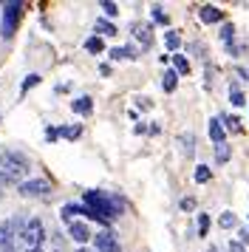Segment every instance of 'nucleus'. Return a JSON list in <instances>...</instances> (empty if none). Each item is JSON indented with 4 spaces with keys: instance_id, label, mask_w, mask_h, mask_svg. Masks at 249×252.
<instances>
[{
    "instance_id": "nucleus-1",
    "label": "nucleus",
    "mask_w": 249,
    "mask_h": 252,
    "mask_svg": "<svg viewBox=\"0 0 249 252\" xmlns=\"http://www.w3.org/2000/svg\"><path fill=\"white\" fill-rule=\"evenodd\" d=\"M82 207H88L91 213L99 218V224H111L124 213V198L116 193H108V190H85Z\"/></svg>"
},
{
    "instance_id": "nucleus-2",
    "label": "nucleus",
    "mask_w": 249,
    "mask_h": 252,
    "mask_svg": "<svg viewBox=\"0 0 249 252\" xmlns=\"http://www.w3.org/2000/svg\"><path fill=\"white\" fill-rule=\"evenodd\" d=\"M31 170V161L20 150H6L0 153V182L6 184H23Z\"/></svg>"
},
{
    "instance_id": "nucleus-3",
    "label": "nucleus",
    "mask_w": 249,
    "mask_h": 252,
    "mask_svg": "<svg viewBox=\"0 0 249 252\" xmlns=\"http://www.w3.org/2000/svg\"><path fill=\"white\" fill-rule=\"evenodd\" d=\"M23 14H26V3L23 0L3 3V14H0V34H3V40H11V37L17 34Z\"/></svg>"
},
{
    "instance_id": "nucleus-4",
    "label": "nucleus",
    "mask_w": 249,
    "mask_h": 252,
    "mask_svg": "<svg viewBox=\"0 0 249 252\" xmlns=\"http://www.w3.org/2000/svg\"><path fill=\"white\" fill-rule=\"evenodd\" d=\"M20 238H23V244H26V250H43L48 232H45L40 218H26V224H23V229H20Z\"/></svg>"
},
{
    "instance_id": "nucleus-5",
    "label": "nucleus",
    "mask_w": 249,
    "mask_h": 252,
    "mask_svg": "<svg viewBox=\"0 0 249 252\" xmlns=\"http://www.w3.org/2000/svg\"><path fill=\"white\" fill-rule=\"evenodd\" d=\"M51 190H54V184L48 179H26L23 184H17L20 198H45Z\"/></svg>"
},
{
    "instance_id": "nucleus-6",
    "label": "nucleus",
    "mask_w": 249,
    "mask_h": 252,
    "mask_svg": "<svg viewBox=\"0 0 249 252\" xmlns=\"http://www.w3.org/2000/svg\"><path fill=\"white\" fill-rule=\"evenodd\" d=\"M91 241H93V252H122V244L116 241V235H113L111 229L96 232Z\"/></svg>"
},
{
    "instance_id": "nucleus-7",
    "label": "nucleus",
    "mask_w": 249,
    "mask_h": 252,
    "mask_svg": "<svg viewBox=\"0 0 249 252\" xmlns=\"http://www.w3.org/2000/svg\"><path fill=\"white\" fill-rule=\"evenodd\" d=\"M68 235H71V241H77L79 247H82V244H88V241L93 238L91 227L85 224V221H79V218H74V221L68 224Z\"/></svg>"
},
{
    "instance_id": "nucleus-8",
    "label": "nucleus",
    "mask_w": 249,
    "mask_h": 252,
    "mask_svg": "<svg viewBox=\"0 0 249 252\" xmlns=\"http://www.w3.org/2000/svg\"><path fill=\"white\" fill-rule=\"evenodd\" d=\"M130 34L142 43V48L153 46V26H150V23H133V26H130Z\"/></svg>"
},
{
    "instance_id": "nucleus-9",
    "label": "nucleus",
    "mask_w": 249,
    "mask_h": 252,
    "mask_svg": "<svg viewBox=\"0 0 249 252\" xmlns=\"http://www.w3.org/2000/svg\"><path fill=\"white\" fill-rule=\"evenodd\" d=\"M198 17H201V23H207V26H213V23H221L224 20V12L218 9V6H198Z\"/></svg>"
},
{
    "instance_id": "nucleus-10",
    "label": "nucleus",
    "mask_w": 249,
    "mask_h": 252,
    "mask_svg": "<svg viewBox=\"0 0 249 252\" xmlns=\"http://www.w3.org/2000/svg\"><path fill=\"white\" fill-rule=\"evenodd\" d=\"M71 111L79 116H91L93 114V99H91L88 94H82V96H77V99H71Z\"/></svg>"
},
{
    "instance_id": "nucleus-11",
    "label": "nucleus",
    "mask_w": 249,
    "mask_h": 252,
    "mask_svg": "<svg viewBox=\"0 0 249 252\" xmlns=\"http://www.w3.org/2000/svg\"><path fill=\"white\" fill-rule=\"evenodd\" d=\"M207 133H210V139H213V145L226 142V130H224V125H221V119H218V116H213V119L207 122Z\"/></svg>"
},
{
    "instance_id": "nucleus-12",
    "label": "nucleus",
    "mask_w": 249,
    "mask_h": 252,
    "mask_svg": "<svg viewBox=\"0 0 249 252\" xmlns=\"http://www.w3.org/2000/svg\"><path fill=\"white\" fill-rule=\"evenodd\" d=\"M229 102L235 105V108H241V105H247V94L241 91V82L232 80L229 82Z\"/></svg>"
},
{
    "instance_id": "nucleus-13",
    "label": "nucleus",
    "mask_w": 249,
    "mask_h": 252,
    "mask_svg": "<svg viewBox=\"0 0 249 252\" xmlns=\"http://www.w3.org/2000/svg\"><path fill=\"white\" fill-rule=\"evenodd\" d=\"M179 145H181V153H184L187 159H192V156H195V136H192L190 130L179 136Z\"/></svg>"
},
{
    "instance_id": "nucleus-14",
    "label": "nucleus",
    "mask_w": 249,
    "mask_h": 252,
    "mask_svg": "<svg viewBox=\"0 0 249 252\" xmlns=\"http://www.w3.org/2000/svg\"><path fill=\"white\" fill-rule=\"evenodd\" d=\"M93 32H99V37H113V34H119V29H116L111 20H105V17H96V23H93Z\"/></svg>"
},
{
    "instance_id": "nucleus-15",
    "label": "nucleus",
    "mask_w": 249,
    "mask_h": 252,
    "mask_svg": "<svg viewBox=\"0 0 249 252\" xmlns=\"http://www.w3.org/2000/svg\"><path fill=\"white\" fill-rule=\"evenodd\" d=\"M173 71H176V74H179V77H187V74H190V60L184 57V54H173Z\"/></svg>"
},
{
    "instance_id": "nucleus-16",
    "label": "nucleus",
    "mask_w": 249,
    "mask_h": 252,
    "mask_svg": "<svg viewBox=\"0 0 249 252\" xmlns=\"http://www.w3.org/2000/svg\"><path fill=\"white\" fill-rule=\"evenodd\" d=\"M57 130H60V139H68V142L82 136V125H62V127H57Z\"/></svg>"
},
{
    "instance_id": "nucleus-17",
    "label": "nucleus",
    "mask_w": 249,
    "mask_h": 252,
    "mask_svg": "<svg viewBox=\"0 0 249 252\" xmlns=\"http://www.w3.org/2000/svg\"><path fill=\"white\" fill-rule=\"evenodd\" d=\"M85 51H88V54H102V51H105V40H102L99 34L88 37V40H85Z\"/></svg>"
},
{
    "instance_id": "nucleus-18",
    "label": "nucleus",
    "mask_w": 249,
    "mask_h": 252,
    "mask_svg": "<svg viewBox=\"0 0 249 252\" xmlns=\"http://www.w3.org/2000/svg\"><path fill=\"white\" fill-rule=\"evenodd\" d=\"M161 88L167 94H173L176 88H179V74L176 71H164V77H161Z\"/></svg>"
},
{
    "instance_id": "nucleus-19",
    "label": "nucleus",
    "mask_w": 249,
    "mask_h": 252,
    "mask_svg": "<svg viewBox=\"0 0 249 252\" xmlns=\"http://www.w3.org/2000/svg\"><path fill=\"white\" fill-rule=\"evenodd\" d=\"M229 159H232V148H229L226 142L215 145V161H218V164H226Z\"/></svg>"
},
{
    "instance_id": "nucleus-20",
    "label": "nucleus",
    "mask_w": 249,
    "mask_h": 252,
    "mask_svg": "<svg viewBox=\"0 0 249 252\" xmlns=\"http://www.w3.org/2000/svg\"><path fill=\"white\" fill-rule=\"evenodd\" d=\"M221 119V125H224V130H229V133H241L244 127H241V119L238 116H218Z\"/></svg>"
},
{
    "instance_id": "nucleus-21",
    "label": "nucleus",
    "mask_w": 249,
    "mask_h": 252,
    "mask_svg": "<svg viewBox=\"0 0 249 252\" xmlns=\"http://www.w3.org/2000/svg\"><path fill=\"white\" fill-rule=\"evenodd\" d=\"M150 17H153V23H158V26H170V17H167V12L161 9V6H150Z\"/></svg>"
},
{
    "instance_id": "nucleus-22",
    "label": "nucleus",
    "mask_w": 249,
    "mask_h": 252,
    "mask_svg": "<svg viewBox=\"0 0 249 252\" xmlns=\"http://www.w3.org/2000/svg\"><path fill=\"white\" fill-rule=\"evenodd\" d=\"M164 46H167V51H173V54H179L181 34H179V32H167V34H164Z\"/></svg>"
},
{
    "instance_id": "nucleus-23",
    "label": "nucleus",
    "mask_w": 249,
    "mask_h": 252,
    "mask_svg": "<svg viewBox=\"0 0 249 252\" xmlns=\"http://www.w3.org/2000/svg\"><path fill=\"white\" fill-rule=\"evenodd\" d=\"M192 179H195V184H207L210 179H213V170H210L207 164H198L195 173H192Z\"/></svg>"
},
{
    "instance_id": "nucleus-24",
    "label": "nucleus",
    "mask_w": 249,
    "mask_h": 252,
    "mask_svg": "<svg viewBox=\"0 0 249 252\" xmlns=\"http://www.w3.org/2000/svg\"><path fill=\"white\" fill-rule=\"evenodd\" d=\"M40 82H43V77H40V74H29V77L23 80V85H20V94H29L34 85H40Z\"/></svg>"
},
{
    "instance_id": "nucleus-25",
    "label": "nucleus",
    "mask_w": 249,
    "mask_h": 252,
    "mask_svg": "<svg viewBox=\"0 0 249 252\" xmlns=\"http://www.w3.org/2000/svg\"><path fill=\"white\" fill-rule=\"evenodd\" d=\"M207 235H210V216L198 213V238H207Z\"/></svg>"
},
{
    "instance_id": "nucleus-26",
    "label": "nucleus",
    "mask_w": 249,
    "mask_h": 252,
    "mask_svg": "<svg viewBox=\"0 0 249 252\" xmlns=\"http://www.w3.org/2000/svg\"><path fill=\"white\" fill-rule=\"evenodd\" d=\"M218 224H221L224 229H232V227L238 224V216H235V213H229V210H226V213H221V218H218Z\"/></svg>"
},
{
    "instance_id": "nucleus-27",
    "label": "nucleus",
    "mask_w": 249,
    "mask_h": 252,
    "mask_svg": "<svg viewBox=\"0 0 249 252\" xmlns=\"http://www.w3.org/2000/svg\"><path fill=\"white\" fill-rule=\"evenodd\" d=\"M99 9L105 12V20H108V17H116V14H119V6H116V3H111V0H102V3H99Z\"/></svg>"
},
{
    "instance_id": "nucleus-28",
    "label": "nucleus",
    "mask_w": 249,
    "mask_h": 252,
    "mask_svg": "<svg viewBox=\"0 0 249 252\" xmlns=\"http://www.w3.org/2000/svg\"><path fill=\"white\" fill-rule=\"evenodd\" d=\"M221 40H224V46L235 40V26H232V23H224V26H221Z\"/></svg>"
},
{
    "instance_id": "nucleus-29",
    "label": "nucleus",
    "mask_w": 249,
    "mask_h": 252,
    "mask_svg": "<svg viewBox=\"0 0 249 252\" xmlns=\"http://www.w3.org/2000/svg\"><path fill=\"white\" fill-rule=\"evenodd\" d=\"M108 57H111L113 63H116V60H127V51H124V46H116V48L108 51Z\"/></svg>"
},
{
    "instance_id": "nucleus-30",
    "label": "nucleus",
    "mask_w": 249,
    "mask_h": 252,
    "mask_svg": "<svg viewBox=\"0 0 249 252\" xmlns=\"http://www.w3.org/2000/svg\"><path fill=\"white\" fill-rule=\"evenodd\" d=\"M57 139H60V130H57V127H51V125H48V127H45V142H48V145H54Z\"/></svg>"
},
{
    "instance_id": "nucleus-31",
    "label": "nucleus",
    "mask_w": 249,
    "mask_h": 252,
    "mask_svg": "<svg viewBox=\"0 0 249 252\" xmlns=\"http://www.w3.org/2000/svg\"><path fill=\"white\" fill-rule=\"evenodd\" d=\"M181 210H184V213H190V210H195V198H192V195H187V198H181Z\"/></svg>"
},
{
    "instance_id": "nucleus-32",
    "label": "nucleus",
    "mask_w": 249,
    "mask_h": 252,
    "mask_svg": "<svg viewBox=\"0 0 249 252\" xmlns=\"http://www.w3.org/2000/svg\"><path fill=\"white\" fill-rule=\"evenodd\" d=\"M238 241H241L244 247H249V229H238Z\"/></svg>"
},
{
    "instance_id": "nucleus-33",
    "label": "nucleus",
    "mask_w": 249,
    "mask_h": 252,
    "mask_svg": "<svg viewBox=\"0 0 249 252\" xmlns=\"http://www.w3.org/2000/svg\"><path fill=\"white\" fill-rule=\"evenodd\" d=\"M229 252H247V247L241 241H229Z\"/></svg>"
},
{
    "instance_id": "nucleus-34",
    "label": "nucleus",
    "mask_w": 249,
    "mask_h": 252,
    "mask_svg": "<svg viewBox=\"0 0 249 252\" xmlns=\"http://www.w3.org/2000/svg\"><path fill=\"white\" fill-rule=\"evenodd\" d=\"M99 74H102V77H111V74H113L111 63H102V65H99Z\"/></svg>"
},
{
    "instance_id": "nucleus-35",
    "label": "nucleus",
    "mask_w": 249,
    "mask_h": 252,
    "mask_svg": "<svg viewBox=\"0 0 249 252\" xmlns=\"http://www.w3.org/2000/svg\"><path fill=\"white\" fill-rule=\"evenodd\" d=\"M139 108H142V111H147V108H153V102H150L147 96H142V99H139Z\"/></svg>"
},
{
    "instance_id": "nucleus-36",
    "label": "nucleus",
    "mask_w": 249,
    "mask_h": 252,
    "mask_svg": "<svg viewBox=\"0 0 249 252\" xmlns=\"http://www.w3.org/2000/svg\"><path fill=\"white\" fill-rule=\"evenodd\" d=\"M133 133H147V125H145V122H136V125H133Z\"/></svg>"
},
{
    "instance_id": "nucleus-37",
    "label": "nucleus",
    "mask_w": 249,
    "mask_h": 252,
    "mask_svg": "<svg viewBox=\"0 0 249 252\" xmlns=\"http://www.w3.org/2000/svg\"><path fill=\"white\" fill-rule=\"evenodd\" d=\"M207 252H221V250H218V247H215V244H210V247H207Z\"/></svg>"
},
{
    "instance_id": "nucleus-38",
    "label": "nucleus",
    "mask_w": 249,
    "mask_h": 252,
    "mask_svg": "<svg viewBox=\"0 0 249 252\" xmlns=\"http://www.w3.org/2000/svg\"><path fill=\"white\" fill-rule=\"evenodd\" d=\"M74 252H93V250H88V247H79V250H74Z\"/></svg>"
},
{
    "instance_id": "nucleus-39",
    "label": "nucleus",
    "mask_w": 249,
    "mask_h": 252,
    "mask_svg": "<svg viewBox=\"0 0 249 252\" xmlns=\"http://www.w3.org/2000/svg\"><path fill=\"white\" fill-rule=\"evenodd\" d=\"M26 252H45V250H26Z\"/></svg>"
},
{
    "instance_id": "nucleus-40",
    "label": "nucleus",
    "mask_w": 249,
    "mask_h": 252,
    "mask_svg": "<svg viewBox=\"0 0 249 252\" xmlns=\"http://www.w3.org/2000/svg\"><path fill=\"white\" fill-rule=\"evenodd\" d=\"M0 252H9V250H0Z\"/></svg>"
},
{
    "instance_id": "nucleus-41",
    "label": "nucleus",
    "mask_w": 249,
    "mask_h": 252,
    "mask_svg": "<svg viewBox=\"0 0 249 252\" xmlns=\"http://www.w3.org/2000/svg\"><path fill=\"white\" fill-rule=\"evenodd\" d=\"M54 252H60V250H54Z\"/></svg>"
}]
</instances>
